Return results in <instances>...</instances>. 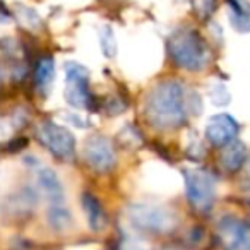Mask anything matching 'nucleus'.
I'll return each instance as SVG.
<instances>
[{
    "instance_id": "nucleus-1",
    "label": "nucleus",
    "mask_w": 250,
    "mask_h": 250,
    "mask_svg": "<svg viewBox=\"0 0 250 250\" xmlns=\"http://www.w3.org/2000/svg\"><path fill=\"white\" fill-rule=\"evenodd\" d=\"M194 103L199 96L177 79L156 83L144 98V117L147 124L158 130H175L195 113Z\"/></svg>"
},
{
    "instance_id": "nucleus-2",
    "label": "nucleus",
    "mask_w": 250,
    "mask_h": 250,
    "mask_svg": "<svg viewBox=\"0 0 250 250\" xmlns=\"http://www.w3.org/2000/svg\"><path fill=\"white\" fill-rule=\"evenodd\" d=\"M167 52L178 69L201 72L211 63V48L204 36L194 28H178L167 40Z\"/></svg>"
},
{
    "instance_id": "nucleus-3",
    "label": "nucleus",
    "mask_w": 250,
    "mask_h": 250,
    "mask_svg": "<svg viewBox=\"0 0 250 250\" xmlns=\"http://www.w3.org/2000/svg\"><path fill=\"white\" fill-rule=\"evenodd\" d=\"M125 218L136 231L147 235H168L178 226V216L160 202H134L125 209Z\"/></svg>"
},
{
    "instance_id": "nucleus-4",
    "label": "nucleus",
    "mask_w": 250,
    "mask_h": 250,
    "mask_svg": "<svg viewBox=\"0 0 250 250\" xmlns=\"http://www.w3.org/2000/svg\"><path fill=\"white\" fill-rule=\"evenodd\" d=\"M184 182L188 204L197 212L211 211L218 195V184L214 175L202 168H187L184 170Z\"/></svg>"
},
{
    "instance_id": "nucleus-5",
    "label": "nucleus",
    "mask_w": 250,
    "mask_h": 250,
    "mask_svg": "<svg viewBox=\"0 0 250 250\" xmlns=\"http://www.w3.org/2000/svg\"><path fill=\"white\" fill-rule=\"evenodd\" d=\"M36 137L59 160H72L76 154V137L67 127L53 120H42L36 125Z\"/></svg>"
},
{
    "instance_id": "nucleus-6",
    "label": "nucleus",
    "mask_w": 250,
    "mask_h": 250,
    "mask_svg": "<svg viewBox=\"0 0 250 250\" xmlns=\"http://www.w3.org/2000/svg\"><path fill=\"white\" fill-rule=\"evenodd\" d=\"M65 101L74 108H89L93 103V94L89 89V72L77 62L65 63Z\"/></svg>"
},
{
    "instance_id": "nucleus-7",
    "label": "nucleus",
    "mask_w": 250,
    "mask_h": 250,
    "mask_svg": "<svg viewBox=\"0 0 250 250\" xmlns=\"http://www.w3.org/2000/svg\"><path fill=\"white\" fill-rule=\"evenodd\" d=\"M83 158L87 167L96 173H108L113 170L117 163L113 144L106 136H101V134H93L87 137L83 146Z\"/></svg>"
},
{
    "instance_id": "nucleus-8",
    "label": "nucleus",
    "mask_w": 250,
    "mask_h": 250,
    "mask_svg": "<svg viewBox=\"0 0 250 250\" xmlns=\"http://www.w3.org/2000/svg\"><path fill=\"white\" fill-rule=\"evenodd\" d=\"M218 238L223 250H250V226L236 216H223L218 221Z\"/></svg>"
},
{
    "instance_id": "nucleus-9",
    "label": "nucleus",
    "mask_w": 250,
    "mask_h": 250,
    "mask_svg": "<svg viewBox=\"0 0 250 250\" xmlns=\"http://www.w3.org/2000/svg\"><path fill=\"white\" fill-rule=\"evenodd\" d=\"M238 134V122L228 113L212 115L206 124V139L212 146L223 147L229 141L236 139Z\"/></svg>"
},
{
    "instance_id": "nucleus-10",
    "label": "nucleus",
    "mask_w": 250,
    "mask_h": 250,
    "mask_svg": "<svg viewBox=\"0 0 250 250\" xmlns=\"http://www.w3.org/2000/svg\"><path fill=\"white\" fill-rule=\"evenodd\" d=\"M35 177H36V185H38L40 192L48 199L50 204H62L63 187L55 171L46 167H40V168H36Z\"/></svg>"
},
{
    "instance_id": "nucleus-11",
    "label": "nucleus",
    "mask_w": 250,
    "mask_h": 250,
    "mask_svg": "<svg viewBox=\"0 0 250 250\" xmlns=\"http://www.w3.org/2000/svg\"><path fill=\"white\" fill-rule=\"evenodd\" d=\"M81 206H83V211L86 214L89 228L96 233L104 231L108 226V216L100 199L94 194H91V192H83L81 194Z\"/></svg>"
},
{
    "instance_id": "nucleus-12",
    "label": "nucleus",
    "mask_w": 250,
    "mask_h": 250,
    "mask_svg": "<svg viewBox=\"0 0 250 250\" xmlns=\"http://www.w3.org/2000/svg\"><path fill=\"white\" fill-rule=\"evenodd\" d=\"M247 146L240 139H233L225 144L219 154V167L226 173H236L242 170L243 163L247 160Z\"/></svg>"
},
{
    "instance_id": "nucleus-13",
    "label": "nucleus",
    "mask_w": 250,
    "mask_h": 250,
    "mask_svg": "<svg viewBox=\"0 0 250 250\" xmlns=\"http://www.w3.org/2000/svg\"><path fill=\"white\" fill-rule=\"evenodd\" d=\"M226 5L233 29L250 33V0H226Z\"/></svg>"
},
{
    "instance_id": "nucleus-14",
    "label": "nucleus",
    "mask_w": 250,
    "mask_h": 250,
    "mask_svg": "<svg viewBox=\"0 0 250 250\" xmlns=\"http://www.w3.org/2000/svg\"><path fill=\"white\" fill-rule=\"evenodd\" d=\"M55 79V62L50 55L42 57L35 67V86L42 94H46L50 91Z\"/></svg>"
},
{
    "instance_id": "nucleus-15",
    "label": "nucleus",
    "mask_w": 250,
    "mask_h": 250,
    "mask_svg": "<svg viewBox=\"0 0 250 250\" xmlns=\"http://www.w3.org/2000/svg\"><path fill=\"white\" fill-rule=\"evenodd\" d=\"M48 223L52 228L55 229H67L72 225V216H70L69 209L62 204H50L48 208Z\"/></svg>"
},
{
    "instance_id": "nucleus-16",
    "label": "nucleus",
    "mask_w": 250,
    "mask_h": 250,
    "mask_svg": "<svg viewBox=\"0 0 250 250\" xmlns=\"http://www.w3.org/2000/svg\"><path fill=\"white\" fill-rule=\"evenodd\" d=\"M16 18L18 21L24 26L26 29H31V31H38L42 28V19L36 14L33 9L24 7V5H18L16 7Z\"/></svg>"
},
{
    "instance_id": "nucleus-17",
    "label": "nucleus",
    "mask_w": 250,
    "mask_h": 250,
    "mask_svg": "<svg viewBox=\"0 0 250 250\" xmlns=\"http://www.w3.org/2000/svg\"><path fill=\"white\" fill-rule=\"evenodd\" d=\"M100 46L103 50V53L106 57H115L117 53V42H115V35H113V29L110 28L108 24H103L100 28Z\"/></svg>"
},
{
    "instance_id": "nucleus-18",
    "label": "nucleus",
    "mask_w": 250,
    "mask_h": 250,
    "mask_svg": "<svg viewBox=\"0 0 250 250\" xmlns=\"http://www.w3.org/2000/svg\"><path fill=\"white\" fill-rule=\"evenodd\" d=\"M192 9L199 19H208L214 14L216 11V0H190Z\"/></svg>"
},
{
    "instance_id": "nucleus-19",
    "label": "nucleus",
    "mask_w": 250,
    "mask_h": 250,
    "mask_svg": "<svg viewBox=\"0 0 250 250\" xmlns=\"http://www.w3.org/2000/svg\"><path fill=\"white\" fill-rule=\"evenodd\" d=\"M242 185L245 188H250V156H247L242 167Z\"/></svg>"
},
{
    "instance_id": "nucleus-20",
    "label": "nucleus",
    "mask_w": 250,
    "mask_h": 250,
    "mask_svg": "<svg viewBox=\"0 0 250 250\" xmlns=\"http://www.w3.org/2000/svg\"><path fill=\"white\" fill-rule=\"evenodd\" d=\"M9 21H11V12L5 9L4 2L0 0V24H2V22H9Z\"/></svg>"
},
{
    "instance_id": "nucleus-21",
    "label": "nucleus",
    "mask_w": 250,
    "mask_h": 250,
    "mask_svg": "<svg viewBox=\"0 0 250 250\" xmlns=\"http://www.w3.org/2000/svg\"><path fill=\"white\" fill-rule=\"evenodd\" d=\"M0 83H2V70H0Z\"/></svg>"
}]
</instances>
